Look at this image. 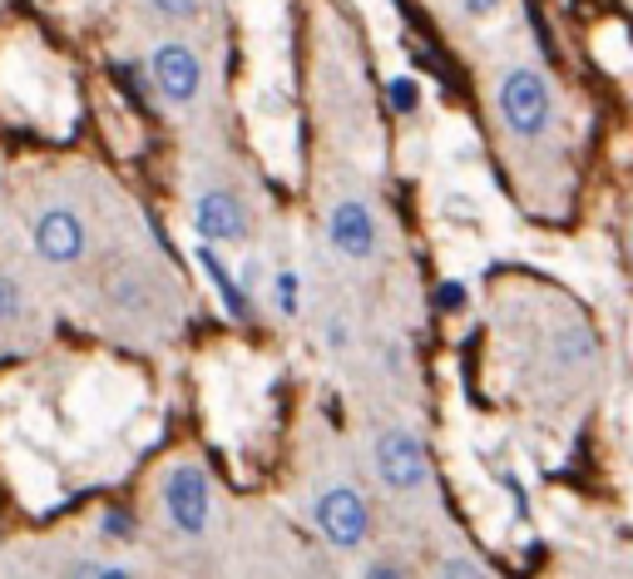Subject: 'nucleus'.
I'll return each mask as SVG.
<instances>
[{
    "label": "nucleus",
    "instance_id": "nucleus-11",
    "mask_svg": "<svg viewBox=\"0 0 633 579\" xmlns=\"http://www.w3.org/2000/svg\"><path fill=\"white\" fill-rule=\"evenodd\" d=\"M386 110H391L396 120H411V114L421 110V80H411V75H391V80H386Z\"/></svg>",
    "mask_w": 633,
    "mask_h": 579
},
{
    "label": "nucleus",
    "instance_id": "nucleus-10",
    "mask_svg": "<svg viewBox=\"0 0 633 579\" xmlns=\"http://www.w3.org/2000/svg\"><path fill=\"white\" fill-rule=\"evenodd\" d=\"M267 302H273V312L282 322L302 318V272H297V268H277L273 278H267Z\"/></svg>",
    "mask_w": 633,
    "mask_h": 579
},
{
    "label": "nucleus",
    "instance_id": "nucleus-18",
    "mask_svg": "<svg viewBox=\"0 0 633 579\" xmlns=\"http://www.w3.org/2000/svg\"><path fill=\"white\" fill-rule=\"evenodd\" d=\"M435 308L441 312H460L465 308V282H441V288H435Z\"/></svg>",
    "mask_w": 633,
    "mask_h": 579
},
{
    "label": "nucleus",
    "instance_id": "nucleus-22",
    "mask_svg": "<svg viewBox=\"0 0 633 579\" xmlns=\"http://www.w3.org/2000/svg\"><path fill=\"white\" fill-rule=\"evenodd\" d=\"M629 253H633V238H629Z\"/></svg>",
    "mask_w": 633,
    "mask_h": 579
},
{
    "label": "nucleus",
    "instance_id": "nucleus-14",
    "mask_svg": "<svg viewBox=\"0 0 633 579\" xmlns=\"http://www.w3.org/2000/svg\"><path fill=\"white\" fill-rule=\"evenodd\" d=\"M144 5L168 25H193L208 11V0H144Z\"/></svg>",
    "mask_w": 633,
    "mask_h": 579
},
{
    "label": "nucleus",
    "instance_id": "nucleus-4",
    "mask_svg": "<svg viewBox=\"0 0 633 579\" xmlns=\"http://www.w3.org/2000/svg\"><path fill=\"white\" fill-rule=\"evenodd\" d=\"M312 525L322 535V545H332L336 555H362L371 545V505L352 480H326L312 496Z\"/></svg>",
    "mask_w": 633,
    "mask_h": 579
},
{
    "label": "nucleus",
    "instance_id": "nucleus-19",
    "mask_svg": "<svg viewBox=\"0 0 633 579\" xmlns=\"http://www.w3.org/2000/svg\"><path fill=\"white\" fill-rule=\"evenodd\" d=\"M504 0H455V11L465 15V21H485V15H495Z\"/></svg>",
    "mask_w": 633,
    "mask_h": 579
},
{
    "label": "nucleus",
    "instance_id": "nucleus-7",
    "mask_svg": "<svg viewBox=\"0 0 633 579\" xmlns=\"http://www.w3.org/2000/svg\"><path fill=\"white\" fill-rule=\"evenodd\" d=\"M193 233L203 243H218V248H243L253 238V213L223 183H208V189L193 193Z\"/></svg>",
    "mask_w": 633,
    "mask_h": 579
},
{
    "label": "nucleus",
    "instance_id": "nucleus-1",
    "mask_svg": "<svg viewBox=\"0 0 633 579\" xmlns=\"http://www.w3.org/2000/svg\"><path fill=\"white\" fill-rule=\"evenodd\" d=\"M495 114H500L504 134L510 140H544L554 124V85L544 80L540 65L530 60H514L500 70V80H495Z\"/></svg>",
    "mask_w": 633,
    "mask_h": 579
},
{
    "label": "nucleus",
    "instance_id": "nucleus-9",
    "mask_svg": "<svg viewBox=\"0 0 633 579\" xmlns=\"http://www.w3.org/2000/svg\"><path fill=\"white\" fill-rule=\"evenodd\" d=\"M193 258H198V268L208 272V282H213V292H218V302H223L227 318L253 322V292H247V282L233 278V268H227V258L218 253V243H203V238H198Z\"/></svg>",
    "mask_w": 633,
    "mask_h": 579
},
{
    "label": "nucleus",
    "instance_id": "nucleus-12",
    "mask_svg": "<svg viewBox=\"0 0 633 579\" xmlns=\"http://www.w3.org/2000/svg\"><path fill=\"white\" fill-rule=\"evenodd\" d=\"M25 318H30L25 288H20V282L10 278V272H0V332H15Z\"/></svg>",
    "mask_w": 633,
    "mask_h": 579
},
{
    "label": "nucleus",
    "instance_id": "nucleus-3",
    "mask_svg": "<svg viewBox=\"0 0 633 579\" xmlns=\"http://www.w3.org/2000/svg\"><path fill=\"white\" fill-rule=\"evenodd\" d=\"M371 470L386 496H396V500L421 496V490L431 486V456H425L421 431L406 426V421L381 426L371 441Z\"/></svg>",
    "mask_w": 633,
    "mask_h": 579
},
{
    "label": "nucleus",
    "instance_id": "nucleus-2",
    "mask_svg": "<svg viewBox=\"0 0 633 579\" xmlns=\"http://www.w3.org/2000/svg\"><path fill=\"white\" fill-rule=\"evenodd\" d=\"M158 505H164L168 535L198 545L213 530V515H218V490L203 460H174L164 470V480H158Z\"/></svg>",
    "mask_w": 633,
    "mask_h": 579
},
{
    "label": "nucleus",
    "instance_id": "nucleus-20",
    "mask_svg": "<svg viewBox=\"0 0 633 579\" xmlns=\"http://www.w3.org/2000/svg\"><path fill=\"white\" fill-rule=\"evenodd\" d=\"M362 575H371V579H391V575H406V565H401V559L376 555V559H366V565H362Z\"/></svg>",
    "mask_w": 633,
    "mask_h": 579
},
{
    "label": "nucleus",
    "instance_id": "nucleus-21",
    "mask_svg": "<svg viewBox=\"0 0 633 579\" xmlns=\"http://www.w3.org/2000/svg\"><path fill=\"white\" fill-rule=\"evenodd\" d=\"M326 347H332V352H342V347H346V322H342V318H336L332 327H326Z\"/></svg>",
    "mask_w": 633,
    "mask_h": 579
},
{
    "label": "nucleus",
    "instance_id": "nucleus-15",
    "mask_svg": "<svg viewBox=\"0 0 633 579\" xmlns=\"http://www.w3.org/2000/svg\"><path fill=\"white\" fill-rule=\"evenodd\" d=\"M99 530H104L109 545H129V539H134V515H129V510H104Z\"/></svg>",
    "mask_w": 633,
    "mask_h": 579
},
{
    "label": "nucleus",
    "instance_id": "nucleus-13",
    "mask_svg": "<svg viewBox=\"0 0 633 579\" xmlns=\"http://www.w3.org/2000/svg\"><path fill=\"white\" fill-rule=\"evenodd\" d=\"M65 569H69V575H95V579L134 575V565H124V559H114V555H75V559H65Z\"/></svg>",
    "mask_w": 633,
    "mask_h": 579
},
{
    "label": "nucleus",
    "instance_id": "nucleus-6",
    "mask_svg": "<svg viewBox=\"0 0 633 579\" xmlns=\"http://www.w3.org/2000/svg\"><path fill=\"white\" fill-rule=\"evenodd\" d=\"M144 70H148V90H154L168 110H193L203 85H208L203 55H198L188 41H158L154 51H148Z\"/></svg>",
    "mask_w": 633,
    "mask_h": 579
},
{
    "label": "nucleus",
    "instance_id": "nucleus-8",
    "mask_svg": "<svg viewBox=\"0 0 633 579\" xmlns=\"http://www.w3.org/2000/svg\"><path fill=\"white\" fill-rule=\"evenodd\" d=\"M326 243L342 253L346 263H371L381 253V219L362 193H346L326 209Z\"/></svg>",
    "mask_w": 633,
    "mask_h": 579
},
{
    "label": "nucleus",
    "instance_id": "nucleus-17",
    "mask_svg": "<svg viewBox=\"0 0 633 579\" xmlns=\"http://www.w3.org/2000/svg\"><path fill=\"white\" fill-rule=\"evenodd\" d=\"M435 575H485V559H475V555H445V559H435Z\"/></svg>",
    "mask_w": 633,
    "mask_h": 579
},
{
    "label": "nucleus",
    "instance_id": "nucleus-5",
    "mask_svg": "<svg viewBox=\"0 0 633 579\" xmlns=\"http://www.w3.org/2000/svg\"><path fill=\"white\" fill-rule=\"evenodd\" d=\"M30 248L45 268H79L89 253V223L75 203L49 199L30 213Z\"/></svg>",
    "mask_w": 633,
    "mask_h": 579
},
{
    "label": "nucleus",
    "instance_id": "nucleus-16",
    "mask_svg": "<svg viewBox=\"0 0 633 579\" xmlns=\"http://www.w3.org/2000/svg\"><path fill=\"white\" fill-rule=\"evenodd\" d=\"M589 352H593L589 332H569V337L559 342V361H564V367H584V361H589Z\"/></svg>",
    "mask_w": 633,
    "mask_h": 579
}]
</instances>
